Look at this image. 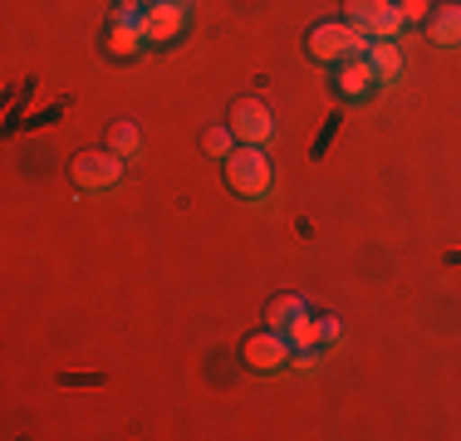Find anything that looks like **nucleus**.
<instances>
[{"instance_id": "f257e3e1", "label": "nucleus", "mask_w": 461, "mask_h": 441, "mask_svg": "<svg viewBox=\"0 0 461 441\" xmlns=\"http://www.w3.org/2000/svg\"><path fill=\"white\" fill-rule=\"evenodd\" d=\"M221 167H226V186L236 196H246V202H260V196L276 186V167H270L266 148H256V142L230 148V158L221 162Z\"/></svg>"}, {"instance_id": "f03ea898", "label": "nucleus", "mask_w": 461, "mask_h": 441, "mask_svg": "<svg viewBox=\"0 0 461 441\" xmlns=\"http://www.w3.org/2000/svg\"><path fill=\"white\" fill-rule=\"evenodd\" d=\"M304 50L320 64H344V59H358V54L368 50V35L354 30L348 20H324V25H314L310 35H304Z\"/></svg>"}, {"instance_id": "7ed1b4c3", "label": "nucleus", "mask_w": 461, "mask_h": 441, "mask_svg": "<svg viewBox=\"0 0 461 441\" xmlns=\"http://www.w3.org/2000/svg\"><path fill=\"white\" fill-rule=\"evenodd\" d=\"M123 162L113 148H89V152H74L69 158V182L79 186V192H108V186H118V176H123Z\"/></svg>"}, {"instance_id": "20e7f679", "label": "nucleus", "mask_w": 461, "mask_h": 441, "mask_svg": "<svg viewBox=\"0 0 461 441\" xmlns=\"http://www.w3.org/2000/svg\"><path fill=\"white\" fill-rule=\"evenodd\" d=\"M344 20L354 30H364L368 40H393L402 30L398 0H344Z\"/></svg>"}, {"instance_id": "39448f33", "label": "nucleus", "mask_w": 461, "mask_h": 441, "mask_svg": "<svg viewBox=\"0 0 461 441\" xmlns=\"http://www.w3.org/2000/svg\"><path fill=\"white\" fill-rule=\"evenodd\" d=\"M230 132H236V142H256V148H266L270 138H276V113H270L266 98H236L226 113Z\"/></svg>"}, {"instance_id": "423d86ee", "label": "nucleus", "mask_w": 461, "mask_h": 441, "mask_svg": "<svg viewBox=\"0 0 461 441\" xmlns=\"http://www.w3.org/2000/svg\"><path fill=\"white\" fill-rule=\"evenodd\" d=\"M240 358H246V368H256V373H276L294 358V344L280 334V328H256V334L240 344Z\"/></svg>"}, {"instance_id": "0eeeda50", "label": "nucleus", "mask_w": 461, "mask_h": 441, "mask_svg": "<svg viewBox=\"0 0 461 441\" xmlns=\"http://www.w3.org/2000/svg\"><path fill=\"white\" fill-rule=\"evenodd\" d=\"M186 5H167V0H148L142 5V40L148 44H172L186 30Z\"/></svg>"}, {"instance_id": "6e6552de", "label": "nucleus", "mask_w": 461, "mask_h": 441, "mask_svg": "<svg viewBox=\"0 0 461 441\" xmlns=\"http://www.w3.org/2000/svg\"><path fill=\"white\" fill-rule=\"evenodd\" d=\"M339 98H348V104H358V98H368L373 88H378V74H373V64H368V54H358V59H344L339 64Z\"/></svg>"}, {"instance_id": "1a4fd4ad", "label": "nucleus", "mask_w": 461, "mask_h": 441, "mask_svg": "<svg viewBox=\"0 0 461 441\" xmlns=\"http://www.w3.org/2000/svg\"><path fill=\"white\" fill-rule=\"evenodd\" d=\"M104 50L108 59H138L142 50H148V40H142V25H118V20H108V35H104Z\"/></svg>"}, {"instance_id": "9d476101", "label": "nucleus", "mask_w": 461, "mask_h": 441, "mask_svg": "<svg viewBox=\"0 0 461 441\" xmlns=\"http://www.w3.org/2000/svg\"><path fill=\"white\" fill-rule=\"evenodd\" d=\"M427 40L442 44V50H456L461 44V5H432V15H427Z\"/></svg>"}, {"instance_id": "9b49d317", "label": "nucleus", "mask_w": 461, "mask_h": 441, "mask_svg": "<svg viewBox=\"0 0 461 441\" xmlns=\"http://www.w3.org/2000/svg\"><path fill=\"white\" fill-rule=\"evenodd\" d=\"M368 64H373V74H378V84H398L402 79V50L393 40H368Z\"/></svg>"}, {"instance_id": "f8f14e48", "label": "nucleus", "mask_w": 461, "mask_h": 441, "mask_svg": "<svg viewBox=\"0 0 461 441\" xmlns=\"http://www.w3.org/2000/svg\"><path fill=\"white\" fill-rule=\"evenodd\" d=\"M304 309H310V304H304V294H276V300L266 304V328H280V334H285Z\"/></svg>"}, {"instance_id": "ddd939ff", "label": "nucleus", "mask_w": 461, "mask_h": 441, "mask_svg": "<svg viewBox=\"0 0 461 441\" xmlns=\"http://www.w3.org/2000/svg\"><path fill=\"white\" fill-rule=\"evenodd\" d=\"M104 148H113L118 158H138V148H142V132L133 118H118V123H108V138H104Z\"/></svg>"}, {"instance_id": "4468645a", "label": "nucleus", "mask_w": 461, "mask_h": 441, "mask_svg": "<svg viewBox=\"0 0 461 441\" xmlns=\"http://www.w3.org/2000/svg\"><path fill=\"white\" fill-rule=\"evenodd\" d=\"M230 148H236V132H230V123H212V128L202 132V152H206V158L226 162Z\"/></svg>"}, {"instance_id": "2eb2a0df", "label": "nucleus", "mask_w": 461, "mask_h": 441, "mask_svg": "<svg viewBox=\"0 0 461 441\" xmlns=\"http://www.w3.org/2000/svg\"><path fill=\"white\" fill-rule=\"evenodd\" d=\"M285 338H290L294 348H320V319H314L310 309H304V314L294 319L290 328H285Z\"/></svg>"}, {"instance_id": "dca6fc26", "label": "nucleus", "mask_w": 461, "mask_h": 441, "mask_svg": "<svg viewBox=\"0 0 461 441\" xmlns=\"http://www.w3.org/2000/svg\"><path fill=\"white\" fill-rule=\"evenodd\" d=\"M398 15H402V30L427 25V15H432V0H398Z\"/></svg>"}, {"instance_id": "f3484780", "label": "nucleus", "mask_w": 461, "mask_h": 441, "mask_svg": "<svg viewBox=\"0 0 461 441\" xmlns=\"http://www.w3.org/2000/svg\"><path fill=\"white\" fill-rule=\"evenodd\" d=\"M339 338V319L334 314H320V344H334Z\"/></svg>"}, {"instance_id": "a211bd4d", "label": "nucleus", "mask_w": 461, "mask_h": 441, "mask_svg": "<svg viewBox=\"0 0 461 441\" xmlns=\"http://www.w3.org/2000/svg\"><path fill=\"white\" fill-rule=\"evenodd\" d=\"M118 5H123V10H142L148 0H118Z\"/></svg>"}, {"instance_id": "6ab92c4d", "label": "nucleus", "mask_w": 461, "mask_h": 441, "mask_svg": "<svg viewBox=\"0 0 461 441\" xmlns=\"http://www.w3.org/2000/svg\"><path fill=\"white\" fill-rule=\"evenodd\" d=\"M167 5H186V10H192V0H167Z\"/></svg>"}]
</instances>
